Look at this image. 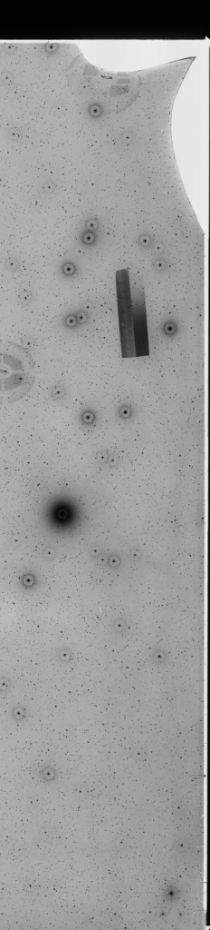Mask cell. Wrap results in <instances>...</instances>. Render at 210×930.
<instances>
[{"instance_id": "6da1fadb", "label": "cell", "mask_w": 210, "mask_h": 930, "mask_svg": "<svg viewBox=\"0 0 210 930\" xmlns=\"http://www.w3.org/2000/svg\"><path fill=\"white\" fill-rule=\"evenodd\" d=\"M2 352V393L8 402L23 397L33 382V362L25 350L9 342Z\"/></svg>"}]
</instances>
